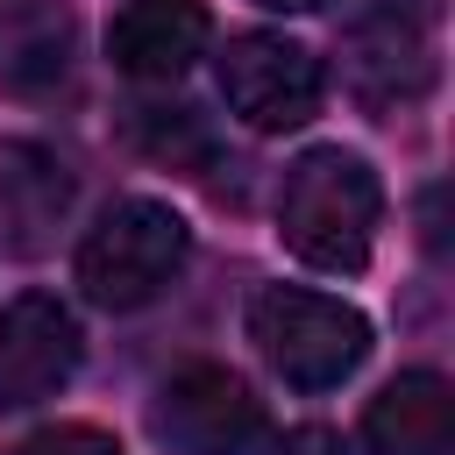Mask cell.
Segmentation results:
<instances>
[{"instance_id":"cell-1","label":"cell","mask_w":455,"mask_h":455,"mask_svg":"<svg viewBox=\"0 0 455 455\" xmlns=\"http://www.w3.org/2000/svg\"><path fill=\"white\" fill-rule=\"evenodd\" d=\"M377 220H384V185H377L370 156H355L341 142L306 149L277 185V235L313 270H334V277L363 270L377 249Z\"/></svg>"},{"instance_id":"cell-2","label":"cell","mask_w":455,"mask_h":455,"mask_svg":"<svg viewBox=\"0 0 455 455\" xmlns=\"http://www.w3.org/2000/svg\"><path fill=\"white\" fill-rule=\"evenodd\" d=\"M192 263V228L164 199H114L78 242V291L107 313L156 306Z\"/></svg>"},{"instance_id":"cell-3","label":"cell","mask_w":455,"mask_h":455,"mask_svg":"<svg viewBox=\"0 0 455 455\" xmlns=\"http://www.w3.org/2000/svg\"><path fill=\"white\" fill-rule=\"evenodd\" d=\"M249 341L291 391H334L370 355V320L348 299L306 291V284H263L249 299Z\"/></svg>"},{"instance_id":"cell-4","label":"cell","mask_w":455,"mask_h":455,"mask_svg":"<svg viewBox=\"0 0 455 455\" xmlns=\"http://www.w3.org/2000/svg\"><path fill=\"white\" fill-rule=\"evenodd\" d=\"M220 100L242 128L284 135V128H306L320 114L327 71L306 43H291L277 28H249V36H228V50H220Z\"/></svg>"},{"instance_id":"cell-5","label":"cell","mask_w":455,"mask_h":455,"mask_svg":"<svg viewBox=\"0 0 455 455\" xmlns=\"http://www.w3.org/2000/svg\"><path fill=\"white\" fill-rule=\"evenodd\" d=\"M149 434L171 455H249L263 434V405L235 370L185 363L178 377H164V391L149 405Z\"/></svg>"},{"instance_id":"cell-6","label":"cell","mask_w":455,"mask_h":455,"mask_svg":"<svg viewBox=\"0 0 455 455\" xmlns=\"http://www.w3.org/2000/svg\"><path fill=\"white\" fill-rule=\"evenodd\" d=\"M85 363V327L64 299L50 291H21L0 313V412H28L43 398H57Z\"/></svg>"},{"instance_id":"cell-7","label":"cell","mask_w":455,"mask_h":455,"mask_svg":"<svg viewBox=\"0 0 455 455\" xmlns=\"http://www.w3.org/2000/svg\"><path fill=\"white\" fill-rule=\"evenodd\" d=\"M348 57V85L363 107H405L434 85V36H427V7L405 0H377L370 14L348 21L341 36Z\"/></svg>"},{"instance_id":"cell-8","label":"cell","mask_w":455,"mask_h":455,"mask_svg":"<svg viewBox=\"0 0 455 455\" xmlns=\"http://www.w3.org/2000/svg\"><path fill=\"white\" fill-rule=\"evenodd\" d=\"M206 36H213L206 0H128L107 28V57L135 85H171L192 71V57H206Z\"/></svg>"},{"instance_id":"cell-9","label":"cell","mask_w":455,"mask_h":455,"mask_svg":"<svg viewBox=\"0 0 455 455\" xmlns=\"http://www.w3.org/2000/svg\"><path fill=\"white\" fill-rule=\"evenodd\" d=\"M363 448L370 455H455V391H448V377L441 370L391 377L363 412Z\"/></svg>"},{"instance_id":"cell-10","label":"cell","mask_w":455,"mask_h":455,"mask_svg":"<svg viewBox=\"0 0 455 455\" xmlns=\"http://www.w3.org/2000/svg\"><path fill=\"white\" fill-rule=\"evenodd\" d=\"M71 206V178L36 142H0V242L36 256Z\"/></svg>"},{"instance_id":"cell-11","label":"cell","mask_w":455,"mask_h":455,"mask_svg":"<svg viewBox=\"0 0 455 455\" xmlns=\"http://www.w3.org/2000/svg\"><path fill=\"white\" fill-rule=\"evenodd\" d=\"M0 14H7V36H0L7 85H21V92L57 85L64 64H71V21H64V7H50V0H7Z\"/></svg>"},{"instance_id":"cell-12","label":"cell","mask_w":455,"mask_h":455,"mask_svg":"<svg viewBox=\"0 0 455 455\" xmlns=\"http://www.w3.org/2000/svg\"><path fill=\"white\" fill-rule=\"evenodd\" d=\"M21 455H121V441L100 434V427H85V419H71V427H43V434H28Z\"/></svg>"},{"instance_id":"cell-13","label":"cell","mask_w":455,"mask_h":455,"mask_svg":"<svg viewBox=\"0 0 455 455\" xmlns=\"http://www.w3.org/2000/svg\"><path fill=\"white\" fill-rule=\"evenodd\" d=\"M270 455H348V448H341V434H334V427H291Z\"/></svg>"},{"instance_id":"cell-14","label":"cell","mask_w":455,"mask_h":455,"mask_svg":"<svg viewBox=\"0 0 455 455\" xmlns=\"http://www.w3.org/2000/svg\"><path fill=\"white\" fill-rule=\"evenodd\" d=\"M256 7H277V14H313V7H327V0H256Z\"/></svg>"}]
</instances>
